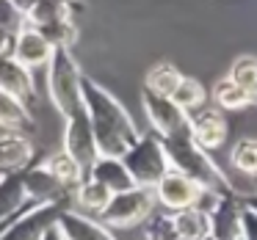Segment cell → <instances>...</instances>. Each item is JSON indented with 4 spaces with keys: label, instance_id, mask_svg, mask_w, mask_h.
<instances>
[{
    "label": "cell",
    "instance_id": "16",
    "mask_svg": "<svg viewBox=\"0 0 257 240\" xmlns=\"http://www.w3.org/2000/svg\"><path fill=\"white\" fill-rule=\"evenodd\" d=\"M34 160V144L25 133H3L0 135V171L20 174Z\"/></svg>",
    "mask_w": 257,
    "mask_h": 240
},
{
    "label": "cell",
    "instance_id": "32",
    "mask_svg": "<svg viewBox=\"0 0 257 240\" xmlns=\"http://www.w3.org/2000/svg\"><path fill=\"white\" fill-rule=\"evenodd\" d=\"M42 3H45V0H12V6L17 9L20 14H23V20L28 17V14L34 12V9H39Z\"/></svg>",
    "mask_w": 257,
    "mask_h": 240
},
{
    "label": "cell",
    "instance_id": "24",
    "mask_svg": "<svg viewBox=\"0 0 257 240\" xmlns=\"http://www.w3.org/2000/svg\"><path fill=\"white\" fill-rule=\"evenodd\" d=\"M31 28H34L36 34L45 36V39L50 42V47H67V50H72V45L78 42V36H80L75 20H53V23L31 25Z\"/></svg>",
    "mask_w": 257,
    "mask_h": 240
},
{
    "label": "cell",
    "instance_id": "36",
    "mask_svg": "<svg viewBox=\"0 0 257 240\" xmlns=\"http://www.w3.org/2000/svg\"><path fill=\"white\" fill-rule=\"evenodd\" d=\"M6 223H9V221H6ZM6 223H0V232H3V226H6Z\"/></svg>",
    "mask_w": 257,
    "mask_h": 240
},
{
    "label": "cell",
    "instance_id": "17",
    "mask_svg": "<svg viewBox=\"0 0 257 240\" xmlns=\"http://www.w3.org/2000/svg\"><path fill=\"white\" fill-rule=\"evenodd\" d=\"M91 179H97L100 185H105L111 193H122V190L133 188V179H130L127 168L122 166L119 157H105V155H97L94 163L86 168Z\"/></svg>",
    "mask_w": 257,
    "mask_h": 240
},
{
    "label": "cell",
    "instance_id": "19",
    "mask_svg": "<svg viewBox=\"0 0 257 240\" xmlns=\"http://www.w3.org/2000/svg\"><path fill=\"white\" fill-rule=\"evenodd\" d=\"M34 113L28 111V105L17 100V97L0 91V127L9 133H28L34 130Z\"/></svg>",
    "mask_w": 257,
    "mask_h": 240
},
{
    "label": "cell",
    "instance_id": "13",
    "mask_svg": "<svg viewBox=\"0 0 257 240\" xmlns=\"http://www.w3.org/2000/svg\"><path fill=\"white\" fill-rule=\"evenodd\" d=\"M56 226L61 229V234L67 240H116L111 234V229L102 226L97 218H89L83 212L72 210V207H64L56 218Z\"/></svg>",
    "mask_w": 257,
    "mask_h": 240
},
{
    "label": "cell",
    "instance_id": "8",
    "mask_svg": "<svg viewBox=\"0 0 257 240\" xmlns=\"http://www.w3.org/2000/svg\"><path fill=\"white\" fill-rule=\"evenodd\" d=\"M188 133L194 138L196 146H202L205 152L218 149L227 141V119L218 108H196L188 113Z\"/></svg>",
    "mask_w": 257,
    "mask_h": 240
},
{
    "label": "cell",
    "instance_id": "10",
    "mask_svg": "<svg viewBox=\"0 0 257 240\" xmlns=\"http://www.w3.org/2000/svg\"><path fill=\"white\" fill-rule=\"evenodd\" d=\"M64 152L69 157L80 163V168H89L97 157V144H94V135H91V127H89V119L86 113H75V116L64 119Z\"/></svg>",
    "mask_w": 257,
    "mask_h": 240
},
{
    "label": "cell",
    "instance_id": "23",
    "mask_svg": "<svg viewBox=\"0 0 257 240\" xmlns=\"http://www.w3.org/2000/svg\"><path fill=\"white\" fill-rule=\"evenodd\" d=\"M169 100H172L174 105L180 108V111L191 113V111H196V108L205 105L207 91H205V86H202L196 78H188V75H183V78L177 80V86H174V91L169 94Z\"/></svg>",
    "mask_w": 257,
    "mask_h": 240
},
{
    "label": "cell",
    "instance_id": "3",
    "mask_svg": "<svg viewBox=\"0 0 257 240\" xmlns=\"http://www.w3.org/2000/svg\"><path fill=\"white\" fill-rule=\"evenodd\" d=\"M45 67H47V91H50V100L58 108V113L64 119L80 113L83 111V94H80L83 72H80V64L75 61L72 50L56 47Z\"/></svg>",
    "mask_w": 257,
    "mask_h": 240
},
{
    "label": "cell",
    "instance_id": "33",
    "mask_svg": "<svg viewBox=\"0 0 257 240\" xmlns=\"http://www.w3.org/2000/svg\"><path fill=\"white\" fill-rule=\"evenodd\" d=\"M14 36H17V34H9V31H0V58L12 56V47H14Z\"/></svg>",
    "mask_w": 257,
    "mask_h": 240
},
{
    "label": "cell",
    "instance_id": "25",
    "mask_svg": "<svg viewBox=\"0 0 257 240\" xmlns=\"http://www.w3.org/2000/svg\"><path fill=\"white\" fill-rule=\"evenodd\" d=\"M111 199V190L105 185H100L97 179L91 177H83L78 185H75V204L83 207V210H91V212H100L102 207L108 204Z\"/></svg>",
    "mask_w": 257,
    "mask_h": 240
},
{
    "label": "cell",
    "instance_id": "15",
    "mask_svg": "<svg viewBox=\"0 0 257 240\" xmlns=\"http://www.w3.org/2000/svg\"><path fill=\"white\" fill-rule=\"evenodd\" d=\"M0 91L17 97L23 105H31V102L36 100V86H34L31 69L23 67V64L12 56L0 58Z\"/></svg>",
    "mask_w": 257,
    "mask_h": 240
},
{
    "label": "cell",
    "instance_id": "26",
    "mask_svg": "<svg viewBox=\"0 0 257 240\" xmlns=\"http://www.w3.org/2000/svg\"><path fill=\"white\" fill-rule=\"evenodd\" d=\"M183 78V72H180L174 64H169V61H161V64H155V67L147 72V83H144V89H150V91H155V94H163V97H169L174 91V86H177V80Z\"/></svg>",
    "mask_w": 257,
    "mask_h": 240
},
{
    "label": "cell",
    "instance_id": "27",
    "mask_svg": "<svg viewBox=\"0 0 257 240\" xmlns=\"http://www.w3.org/2000/svg\"><path fill=\"white\" fill-rule=\"evenodd\" d=\"M232 166L238 168V171H243L246 177H254L257 171V141L254 138H238L232 146Z\"/></svg>",
    "mask_w": 257,
    "mask_h": 240
},
{
    "label": "cell",
    "instance_id": "31",
    "mask_svg": "<svg viewBox=\"0 0 257 240\" xmlns=\"http://www.w3.org/2000/svg\"><path fill=\"white\" fill-rule=\"evenodd\" d=\"M254 226H257V212L251 201L240 204V215H238V234L240 240H254Z\"/></svg>",
    "mask_w": 257,
    "mask_h": 240
},
{
    "label": "cell",
    "instance_id": "30",
    "mask_svg": "<svg viewBox=\"0 0 257 240\" xmlns=\"http://www.w3.org/2000/svg\"><path fill=\"white\" fill-rule=\"evenodd\" d=\"M25 25L23 14L12 6V0H0V31H9V34H17Z\"/></svg>",
    "mask_w": 257,
    "mask_h": 240
},
{
    "label": "cell",
    "instance_id": "1",
    "mask_svg": "<svg viewBox=\"0 0 257 240\" xmlns=\"http://www.w3.org/2000/svg\"><path fill=\"white\" fill-rule=\"evenodd\" d=\"M80 94H83V113L89 119L91 135H94L97 155L122 157L124 149L141 135L127 108L108 89H102L97 80L86 78V75L80 80Z\"/></svg>",
    "mask_w": 257,
    "mask_h": 240
},
{
    "label": "cell",
    "instance_id": "6",
    "mask_svg": "<svg viewBox=\"0 0 257 240\" xmlns=\"http://www.w3.org/2000/svg\"><path fill=\"white\" fill-rule=\"evenodd\" d=\"M64 201H45V204H28L12 218V221L3 226L0 232V240H42V234L56 223L58 212L64 210Z\"/></svg>",
    "mask_w": 257,
    "mask_h": 240
},
{
    "label": "cell",
    "instance_id": "11",
    "mask_svg": "<svg viewBox=\"0 0 257 240\" xmlns=\"http://www.w3.org/2000/svg\"><path fill=\"white\" fill-rule=\"evenodd\" d=\"M23 174V188L28 201L34 204H45V201H64L69 204V188H64L45 166H34L28 171H20Z\"/></svg>",
    "mask_w": 257,
    "mask_h": 240
},
{
    "label": "cell",
    "instance_id": "22",
    "mask_svg": "<svg viewBox=\"0 0 257 240\" xmlns=\"http://www.w3.org/2000/svg\"><path fill=\"white\" fill-rule=\"evenodd\" d=\"M42 166H45L47 171H50L53 177H56L58 182L64 185V188H75V185H78L80 179L86 177V171L80 168V163L75 160V157H69L64 149H61V152H53V155L47 157Z\"/></svg>",
    "mask_w": 257,
    "mask_h": 240
},
{
    "label": "cell",
    "instance_id": "20",
    "mask_svg": "<svg viewBox=\"0 0 257 240\" xmlns=\"http://www.w3.org/2000/svg\"><path fill=\"white\" fill-rule=\"evenodd\" d=\"M172 223L177 229L180 240H202L205 234H210L207 212H202L199 207H185V210L172 212Z\"/></svg>",
    "mask_w": 257,
    "mask_h": 240
},
{
    "label": "cell",
    "instance_id": "2",
    "mask_svg": "<svg viewBox=\"0 0 257 240\" xmlns=\"http://www.w3.org/2000/svg\"><path fill=\"white\" fill-rule=\"evenodd\" d=\"M161 146H163L169 168L188 177L202 190H213V193H232L235 190L232 182L227 179V174L216 166V160L202 146L194 144L188 130H183L177 135H169V138H161Z\"/></svg>",
    "mask_w": 257,
    "mask_h": 240
},
{
    "label": "cell",
    "instance_id": "14",
    "mask_svg": "<svg viewBox=\"0 0 257 240\" xmlns=\"http://www.w3.org/2000/svg\"><path fill=\"white\" fill-rule=\"evenodd\" d=\"M53 50H56V47H50V42H47L45 36L36 34L31 25H23V28L17 31V36H14L12 58H17V61L28 69H36V67H45V64L50 61Z\"/></svg>",
    "mask_w": 257,
    "mask_h": 240
},
{
    "label": "cell",
    "instance_id": "35",
    "mask_svg": "<svg viewBox=\"0 0 257 240\" xmlns=\"http://www.w3.org/2000/svg\"><path fill=\"white\" fill-rule=\"evenodd\" d=\"M202 240H216V237H213V234H205V237H202Z\"/></svg>",
    "mask_w": 257,
    "mask_h": 240
},
{
    "label": "cell",
    "instance_id": "18",
    "mask_svg": "<svg viewBox=\"0 0 257 240\" xmlns=\"http://www.w3.org/2000/svg\"><path fill=\"white\" fill-rule=\"evenodd\" d=\"M25 204H28V196L23 188V174H3L0 177V223L12 221Z\"/></svg>",
    "mask_w": 257,
    "mask_h": 240
},
{
    "label": "cell",
    "instance_id": "12",
    "mask_svg": "<svg viewBox=\"0 0 257 240\" xmlns=\"http://www.w3.org/2000/svg\"><path fill=\"white\" fill-rule=\"evenodd\" d=\"M238 193H221L216 199V204L207 210V223H210V234L216 240H240L238 234V215H240Z\"/></svg>",
    "mask_w": 257,
    "mask_h": 240
},
{
    "label": "cell",
    "instance_id": "5",
    "mask_svg": "<svg viewBox=\"0 0 257 240\" xmlns=\"http://www.w3.org/2000/svg\"><path fill=\"white\" fill-rule=\"evenodd\" d=\"M155 193L152 188H141V185H133V188L122 190V193H111L108 204L97 212V221L108 229H127L141 223L150 212H155Z\"/></svg>",
    "mask_w": 257,
    "mask_h": 240
},
{
    "label": "cell",
    "instance_id": "34",
    "mask_svg": "<svg viewBox=\"0 0 257 240\" xmlns=\"http://www.w3.org/2000/svg\"><path fill=\"white\" fill-rule=\"evenodd\" d=\"M42 240H67V237H64V234H61V229H58L56 223H53V226L47 229L45 234H42Z\"/></svg>",
    "mask_w": 257,
    "mask_h": 240
},
{
    "label": "cell",
    "instance_id": "29",
    "mask_svg": "<svg viewBox=\"0 0 257 240\" xmlns=\"http://www.w3.org/2000/svg\"><path fill=\"white\" fill-rule=\"evenodd\" d=\"M144 221H147L144 223V237L147 240H180L177 229H174V223H172V212H161V215L150 212Z\"/></svg>",
    "mask_w": 257,
    "mask_h": 240
},
{
    "label": "cell",
    "instance_id": "7",
    "mask_svg": "<svg viewBox=\"0 0 257 240\" xmlns=\"http://www.w3.org/2000/svg\"><path fill=\"white\" fill-rule=\"evenodd\" d=\"M141 105H144L147 122H150L152 133L158 138H169V135H177L183 130H188V113L180 111L169 97L144 89L141 91Z\"/></svg>",
    "mask_w": 257,
    "mask_h": 240
},
{
    "label": "cell",
    "instance_id": "28",
    "mask_svg": "<svg viewBox=\"0 0 257 240\" xmlns=\"http://www.w3.org/2000/svg\"><path fill=\"white\" fill-rule=\"evenodd\" d=\"M232 83H238L240 89L251 91V94H257V64L251 56H240L232 61V67H229V75H227Z\"/></svg>",
    "mask_w": 257,
    "mask_h": 240
},
{
    "label": "cell",
    "instance_id": "9",
    "mask_svg": "<svg viewBox=\"0 0 257 240\" xmlns=\"http://www.w3.org/2000/svg\"><path fill=\"white\" fill-rule=\"evenodd\" d=\"M199 185H194L188 177H183L180 171H172L169 168L161 179L155 182L152 193H155V201L163 204L169 212L185 210V207H194L196 199H199Z\"/></svg>",
    "mask_w": 257,
    "mask_h": 240
},
{
    "label": "cell",
    "instance_id": "4",
    "mask_svg": "<svg viewBox=\"0 0 257 240\" xmlns=\"http://www.w3.org/2000/svg\"><path fill=\"white\" fill-rule=\"evenodd\" d=\"M119 160L127 168L133 185H141V188H155V182L169 171L161 138H158L155 133L139 135V138L124 149V155L119 157Z\"/></svg>",
    "mask_w": 257,
    "mask_h": 240
},
{
    "label": "cell",
    "instance_id": "21",
    "mask_svg": "<svg viewBox=\"0 0 257 240\" xmlns=\"http://www.w3.org/2000/svg\"><path fill=\"white\" fill-rule=\"evenodd\" d=\"M213 102H216L218 111H243V108H249L254 102V94L240 89L229 78H221L213 86Z\"/></svg>",
    "mask_w": 257,
    "mask_h": 240
}]
</instances>
